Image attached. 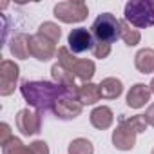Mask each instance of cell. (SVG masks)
<instances>
[{
    "label": "cell",
    "instance_id": "1",
    "mask_svg": "<svg viewBox=\"0 0 154 154\" xmlns=\"http://www.w3.org/2000/svg\"><path fill=\"white\" fill-rule=\"evenodd\" d=\"M20 93H22L24 100L38 112L53 111L54 103L62 96L72 94L67 89H63L62 85H58L54 82H45V80H26L20 85Z\"/></svg>",
    "mask_w": 154,
    "mask_h": 154
},
{
    "label": "cell",
    "instance_id": "2",
    "mask_svg": "<svg viewBox=\"0 0 154 154\" xmlns=\"http://www.w3.org/2000/svg\"><path fill=\"white\" fill-rule=\"evenodd\" d=\"M125 20L138 29L154 26V0H131L123 9Z\"/></svg>",
    "mask_w": 154,
    "mask_h": 154
},
{
    "label": "cell",
    "instance_id": "3",
    "mask_svg": "<svg viewBox=\"0 0 154 154\" xmlns=\"http://www.w3.org/2000/svg\"><path fill=\"white\" fill-rule=\"evenodd\" d=\"M91 33L96 42H105L112 45L116 40H120V20L112 13H102L94 18Z\"/></svg>",
    "mask_w": 154,
    "mask_h": 154
},
{
    "label": "cell",
    "instance_id": "4",
    "mask_svg": "<svg viewBox=\"0 0 154 154\" xmlns=\"http://www.w3.org/2000/svg\"><path fill=\"white\" fill-rule=\"evenodd\" d=\"M53 13L63 24H78L87 18L89 8L82 0H65V2H58L54 6Z\"/></svg>",
    "mask_w": 154,
    "mask_h": 154
},
{
    "label": "cell",
    "instance_id": "5",
    "mask_svg": "<svg viewBox=\"0 0 154 154\" xmlns=\"http://www.w3.org/2000/svg\"><path fill=\"white\" fill-rule=\"evenodd\" d=\"M18 76H20L18 63H15L13 60L0 62V96H9L15 93Z\"/></svg>",
    "mask_w": 154,
    "mask_h": 154
},
{
    "label": "cell",
    "instance_id": "6",
    "mask_svg": "<svg viewBox=\"0 0 154 154\" xmlns=\"http://www.w3.org/2000/svg\"><path fill=\"white\" fill-rule=\"evenodd\" d=\"M94 36L91 33V29L87 27H76L69 33L67 36V44H69V49L71 53L74 54H80V53H85V51H93L94 47Z\"/></svg>",
    "mask_w": 154,
    "mask_h": 154
},
{
    "label": "cell",
    "instance_id": "7",
    "mask_svg": "<svg viewBox=\"0 0 154 154\" xmlns=\"http://www.w3.org/2000/svg\"><path fill=\"white\" fill-rule=\"evenodd\" d=\"M17 129L24 136H36L42 131V116L31 109H20L17 112Z\"/></svg>",
    "mask_w": 154,
    "mask_h": 154
},
{
    "label": "cell",
    "instance_id": "8",
    "mask_svg": "<svg viewBox=\"0 0 154 154\" xmlns=\"http://www.w3.org/2000/svg\"><path fill=\"white\" fill-rule=\"evenodd\" d=\"M82 111H84V105L76 100L74 94L62 96L53 107V112L58 120H74L82 114Z\"/></svg>",
    "mask_w": 154,
    "mask_h": 154
},
{
    "label": "cell",
    "instance_id": "9",
    "mask_svg": "<svg viewBox=\"0 0 154 154\" xmlns=\"http://www.w3.org/2000/svg\"><path fill=\"white\" fill-rule=\"evenodd\" d=\"M56 51H58L56 45L47 38H44L42 35L35 33L29 36V53L38 62H49L53 56H56Z\"/></svg>",
    "mask_w": 154,
    "mask_h": 154
},
{
    "label": "cell",
    "instance_id": "10",
    "mask_svg": "<svg viewBox=\"0 0 154 154\" xmlns=\"http://www.w3.org/2000/svg\"><path fill=\"white\" fill-rule=\"evenodd\" d=\"M150 96H152V93H150V87L149 85H145V84H134L127 91L125 102H127V105L131 109H141L150 100Z\"/></svg>",
    "mask_w": 154,
    "mask_h": 154
},
{
    "label": "cell",
    "instance_id": "11",
    "mask_svg": "<svg viewBox=\"0 0 154 154\" xmlns=\"http://www.w3.org/2000/svg\"><path fill=\"white\" fill-rule=\"evenodd\" d=\"M112 145L118 150H132L136 145V132H132L131 129H127L125 125L118 123V127L112 131Z\"/></svg>",
    "mask_w": 154,
    "mask_h": 154
},
{
    "label": "cell",
    "instance_id": "12",
    "mask_svg": "<svg viewBox=\"0 0 154 154\" xmlns=\"http://www.w3.org/2000/svg\"><path fill=\"white\" fill-rule=\"evenodd\" d=\"M89 122H91V125H93L94 129L105 131V129H109V127L112 125V122H114V112H112V109L107 107V105H98V107H94V109L91 111Z\"/></svg>",
    "mask_w": 154,
    "mask_h": 154
},
{
    "label": "cell",
    "instance_id": "13",
    "mask_svg": "<svg viewBox=\"0 0 154 154\" xmlns=\"http://www.w3.org/2000/svg\"><path fill=\"white\" fill-rule=\"evenodd\" d=\"M76 100H78L82 105H94L96 102L102 100V94H100V85L93 84V82H87V84H82L78 85L74 93Z\"/></svg>",
    "mask_w": 154,
    "mask_h": 154
},
{
    "label": "cell",
    "instance_id": "14",
    "mask_svg": "<svg viewBox=\"0 0 154 154\" xmlns=\"http://www.w3.org/2000/svg\"><path fill=\"white\" fill-rule=\"evenodd\" d=\"M51 76H53V82L62 85L63 89H67L69 93H76V89H78V85H76V78L72 76V72H69L67 69H63L62 65L54 63L51 67Z\"/></svg>",
    "mask_w": 154,
    "mask_h": 154
},
{
    "label": "cell",
    "instance_id": "15",
    "mask_svg": "<svg viewBox=\"0 0 154 154\" xmlns=\"http://www.w3.org/2000/svg\"><path fill=\"white\" fill-rule=\"evenodd\" d=\"M71 72H72V76H74L76 80H80L82 84H87V82H91V78L94 76V72H96V65H94L93 60L78 58V60H76V63L72 65Z\"/></svg>",
    "mask_w": 154,
    "mask_h": 154
},
{
    "label": "cell",
    "instance_id": "16",
    "mask_svg": "<svg viewBox=\"0 0 154 154\" xmlns=\"http://www.w3.org/2000/svg\"><path fill=\"white\" fill-rule=\"evenodd\" d=\"M29 36L31 35H26V33L13 35V38L9 40V51L15 58L27 60L31 56V53H29Z\"/></svg>",
    "mask_w": 154,
    "mask_h": 154
},
{
    "label": "cell",
    "instance_id": "17",
    "mask_svg": "<svg viewBox=\"0 0 154 154\" xmlns=\"http://www.w3.org/2000/svg\"><path fill=\"white\" fill-rule=\"evenodd\" d=\"M134 67L141 74H152L154 72V49L143 47L134 54Z\"/></svg>",
    "mask_w": 154,
    "mask_h": 154
},
{
    "label": "cell",
    "instance_id": "18",
    "mask_svg": "<svg viewBox=\"0 0 154 154\" xmlns=\"http://www.w3.org/2000/svg\"><path fill=\"white\" fill-rule=\"evenodd\" d=\"M100 94L105 100H116L122 96L123 93V84L120 78H114V76H109V78H103L100 84Z\"/></svg>",
    "mask_w": 154,
    "mask_h": 154
},
{
    "label": "cell",
    "instance_id": "19",
    "mask_svg": "<svg viewBox=\"0 0 154 154\" xmlns=\"http://www.w3.org/2000/svg\"><path fill=\"white\" fill-rule=\"evenodd\" d=\"M120 40H123L125 45L134 47V45L140 44L141 35H140V31H138L136 27H132V26L123 18V20H120Z\"/></svg>",
    "mask_w": 154,
    "mask_h": 154
},
{
    "label": "cell",
    "instance_id": "20",
    "mask_svg": "<svg viewBox=\"0 0 154 154\" xmlns=\"http://www.w3.org/2000/svg\"><path fill=\"white\" fill-rule=\"evenodd\" d=\"M118 123L125 125L127 129H131V131L136 132V134L145 132L147 127H149V123H147V120H145L143 114H134V116H125V114H122V116L118 118Z\"/></svg>",
    "mask_w": 154,
    "mask_h": 154
},
{
    "label": "cell",
    "instance_id": "21",
    "mask_svg": "<svg viewBox=\"0 0 154 154\" xmlns=\"http://www.w3.org/2000/svg\"><path fill=\"white\" fill-rule=\"evenodd\" d=\"M36 33L42 35L44 38H47L49 42H53L54 45H56V44L60 42V38H62V29H60V26L54 24V22H44V24H40Z\"/></svg>",
    "mask_w": 154,
    "mask_h": 154
},
{
    "label": "cell",
    "instance_id": "22",
    "mask_svg": "<svg viewBox=\"0 0 154 154\" xmlns=\"http://www.w3.org/2000/svg\"><path fill=\"white\" fill-rule=\"evenodd\" d=\"M67 154H94V147L87 138H74L67 147Z\"/></svg>",
    "mask_w": 154,
    "mask_h": 154
},
{
    "label": "cell",
    "instance_id": "23",
    "mask_svg": "<svg viewBox=\"0 0 154 154\" xmlns=\"http://www.w3.org/2000/svg\"><path fill=\"white\" fill-rule=\"evenodd\" d=\"M56 58H58V65H62L63 69H67L69 72H71V69H72V65L76 63V58L74 56V53H71V49L69 47H58V51H56Z\"/></svg>",
    "mask_w": 154,
    "mask_h": 154
},
{
    "label": "cell",
    "instance_id": "24",
    "mask_svg": "<svg viewBox=\"0 0 154 154\" xmlns=\"http://www.w3.org/2000/svg\"><path fill=\"white\" fill-rule=\"evenodd\" d=\"M2 154H33L29 145H24L18 138H13L2 147Z\"/></svg>",
    "mask_w": 154,
    "mask_h": 154
},
{
    "label": "cell",
    "instance_id": "25",
    "mask_svg": "<svg viewBox=\"0 0 154 154\" xmlns=\"http://www.w3.org/2000/svg\"><path fill=\"white\" fill-rule=\"evenodd\" d=\"M111 44H105V42H94V47H93V54H94V58H98V60H103V58H107L109 54H111Z\"/></svg>",
    "mask_w": 154,
    "mask_h": 154
},
{
    "label": "cell",
    "instance_id": "26",
    "mask_svg": "<svg viewBox=\"0 0 154 154\" xmlns=\"http://www.w3.org/2000/svg\"><path fill=\"white\" fill-rule=\"evenodd\" d=\"M15 136H13V132H11V127L6 123V122H2L0 123V145H6L8 141H11Z\"/></svg>",
    "mask_w": 154,
    "mask_h": 154
},
{
    "label": "cell",
    "instance_id": "27",
    "mask_svg": "<svg viewBox=\"0 0 154 154\" xmlns=\"http://www.w3.org/2000/svg\"><path fill=\"white\" fill-rule=\"evenodd\" d=\"M29 149L33 154H49V145L44 140H36V141L29 143Z\"/></svg>",
    "mask_w": 154,
    "mask_h": 154
},
{
    "label": "cell",
    "instance_id": "28",
    "mask_svg": "<svg viewBox=\"0 0 154 154\" xmlns=\"http://www.w3.org/2000/svg\"><path fill=\"white\" fill-rule=\"evenodd\" d=\"M145 120H147V123L150 125V127H154V103H150L149 107H147V111H145Z\"/></svg>",
    "mask_w": 154,
    "mask_h": 154
},
{
    "label": "cell",
    "instance_id": "29",
    "mask_svg": "<svg viewBox=\"0 0 154 154\" xmlns=\"http://www.w3.org/2000/svg\"><path fill=\"white\" fill-rule=\"evenodd\" d=\"M149 87H150V93H152V94H154V78H152V80H150V84H149Z\"/></svg>",
    "mask_w": 154,
    "mask_h": 154
},
{
    "label": "cell",
    "instance_id": "30",
    "mask_svg": "<svg viewBox=\"0 0 154 154\" xmlns=\"http://www.w3.org/2000/svg\"><path fill=\"white\" fill-rule=\"evenodd\" d=\"M150 154H154V149H152V150H150Z\"/></svg>",
    "mask_w": 154,
    "mask_h": 154
}]
</instances>
